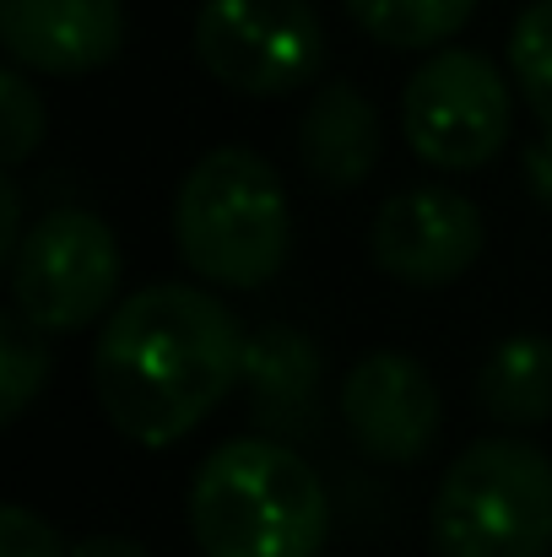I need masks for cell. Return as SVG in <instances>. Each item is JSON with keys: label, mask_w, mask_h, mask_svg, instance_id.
Returning a JSON list of instances; mask_svg holds the SVG:
<instances>
[{"label": "cell", "mask_w": 552, "mask_h": 557, "mask_svg": "<svg viewBox=\"0 0 552 557\" xmlns=\"http://www.w3.org/2000/svg\"><path fill=\"white\" fill-rule=\"evenodd\" d=\"M477 400L493 422L537 428L552 417V342L548 336H510L488 352L477 373Z\"/></svg>", "instance_id": "12"}, {"label": "cell", "mask_w": 552, "mask_h": 557, "mask_svg": "<svg viewBox=\"0 0 552 557\" xmlns=\"http://www.w3.org/2000/svg\"><path fill=\"white\" fill-rule=\"evenodd\" d=\"M510 71L531 103V114L552 131V0H537L515 16L510 33Z\"/></svg>", "instance_id": "16"}, {"label": "cell", "mask_w": 552, "mask_h": 557, "mask_svg": "<svg viewBox=\"0 0 552 557\" xmlns=\"http://www.w3.org/2000/svg\"><path fill=\"white\" fill-rule=\"evenodd\" d=\"M44 384H49L44 331H38L22 309H11V314L0 320V400H5V422H16V417L38 400Z\"/></svg>", "instance_id": "15"}, {"label": "cell", "mask_w": 552, "mask_h": 557, "mask_svg": "<svg viewBox=\"0 0 552 557\" xmlns=\"http://www.w3.org/2000/svg\"><path fill=\"white\" fill-rule=\"evenodd\" d=\"M244 325L206 287L131 293L93 347V389L103 417L147 449L195 433L244 379Z\"/></svg>", "instance_id": "1"}, {"label": "cell", "mask_w": 552, "mask_h": 557, "mask_svg": "<svg viewBox=\"0 0 552 557\" xmlns=\"http://www.w3.org/2000/svg\"><path fill=\"white\" fill-rule=\"evenodd\" d=\"M0 557H71V547L60 542V531L33 515L27 504H5L0 509Z\"/></svg>", "instance_id": "18"}, {"label": "cell", "mask_w": 552, "mask_h": 557, "mask_svg": "<svg viewBox=\"0 0 552 557\" xmlns=\"http://www.w3.org/2000/svg\"><path fill=\"white\" fill-rule=\"evenodd\" d=\"M16 244H22V189L16 180H5L0 185V260H11Z\"/></svg>", "instance_id": "19"}, {"label": "cell", "mask_w": 552, "mask_h": 557, "mask_svg": "<svg viewBox=\"0 0 552 557\" xmlns=\"http://www.w3.org/2000/svg\"><path fill=\"white\" fill-rule=\"evenodd\" d=\"M200 65L249 98H287L326 65V27L309 0H200Z\"/></svg>", "instance_id": "7"}, {"label": "cell", "mask_w": 552, "mask_h": 557, "mask_svg": "<svg viewBox=\"0 0 552 557\" xmlns=\"http://www.w3.org/2000/svg\"><path fill=\"white\" fill-rule=\"evenodd\" d=\"M244 384L255 389V406L266 411H309V395L320 384V352L309 336H298L293 325H271L260 336H249L244 347Z\"/></svg>", "instance_id": "13"}, {"label": "cell", "mask_w": 552, "mask_h": 557, "mask_svg": "<svg viewBox=\"0 0 552 557\" xmlns=\"http://www.w3.org/2000/svg\"><path fill=\"white\" fill-rule=\"evenodd\" d=\"M184 265L211 287H266L293 249V206L277 169L249 147H211L174 195Z\"/></svg>", "instance_id": "3"}, {"label": "cell", "mask_w": 552, "mask_h": 557, "mask_svg": "<svg viewBox=\"0 0 552 557\" xmlns=\"http://www.w3.org/2000/svg\"><path fill=\"white\" fill-rule=\"evenodd\" d=\"M0 44L38 76H93L125 49V0H0Z\"/></svg>", "instance_id": "10"}, {"label": "cell", "mask_w": 552, "mask_h": 557, "mask_svg": "<svg viewBox=\"0 0 552 557\" xmlns=\"http://www.w3.org/2000/svg\"><path fill=\"white\" fill-rule=\"evenodd\" d=\"M298 158L304 169L331 189L364 185L379 163V109L353 82H326L298 125Z\"/></svg>", "instance_id": "11"}, {"label": "cell", "mask_w": 552, "mask_h": 557, "mask_svg": "<svg viewBox=\"0 0 552 557\" xmlns=\"http://www.w3.org/2000/svg\"><path fill=\"white\" fill-rule=\"evenodd\" d=\"M515 98L504 71L477 49H439L406 76L401 131L406 147L450 174H471L493 163L510 141Z\"/></svg>", "instance_id": "6"}, {"label": "cell", "mask_w": 552, "mask_h": 557, "mask_svg": "<svg viewBox=\"0 0 552 557\" xmlns=\"http://www.w3.org/2000/svg\"><path fill=\"white\" fill-rule=\"evenodd\" d=\"M11 265V304L44 331V336H76L87 331L120 293V238L114 227L87 206H54L44 211Z\"/></svg>", "instance_id": "5"}, {"label": "cell", "mask_w": 552, "mask_h": 557, "mask_svg": "<svg viewBox=\"0 0 552 557\" xmlns=\"http://www.w3.org/2000/svg\"><path fill=\"white\" fill-rule=\"evenodd\" d=\"M189 531L206 557H320L331 498L298 449L249 433L200 460L189 482Z\"/></svg>", "instance_id": "2"}, {"label": "cell", "mask_w": 552, "mask_h": 557, "mask_svg": "<svg viewBox=\"0 0 552 557\" xmlns=\"http://www.w3.org/2000/svg\"><path fill=\"white\" fill-rule=\"evenodd\" d=\"M71 557H152L142 542H131V536H87V542H76Z\"/></svg>", "instance_id": "20"}, {"label": "cell", "mask_w": 552, "mask_h": 557, "mask_svg": "<svg viewBox=\"0 0 552 557\" xmlns=\"http://www.w3.org/2000/svg\"><path fill=\"white\" fill-rule=\"evenodd\" d=\"M342 5L368 38L390 49H433L455 38L477 11V0H342Z\"/></svg>", "instance_id": "14"}, {"label": "cell", "mask_w": 552, "mask_h": 557, "mask_svg": "<svg viewBox=\"0 0 552 557\" xmlns=\"http://www.w3.org/2000/svg\"><path fill=\"white\" fill-rule=\"evenodd\" d=\"M428 542L433 557H548L552 460L526 438H477L433 493Z\"/></svg>", "instance_id": "4"}, {"label": "cell", "mask_w": 552, "mask_h": 557, "mask_svg": "<svg viewBox=\"0 0 552 557\" xmlns=\"http://www.w3.org/2000/svg\"><path fill=\"white\" fill-rule=\"evenodd\" d=\"M342 422L379 466H417L439 438V384L406 352H368L347 369Z\"/></svg>", "instance_id": "9"}, {"label": "cell", "mask_w": 552, "mask_h": 557, "mask_svg": "<svg viewBox=\"0 0 552 557\" xmlns=\"http://www.w3.org/2000/svg\"><path fill=\"white\" fill-rule=\"evenodd\" d=\"M0 103H5V169H22L38 141H44V98L38 87L27 82V65H11L0 71Z\"/></svg>", "instance_id": "17"}, {"label": "cell", "mask_w": 552, "mask_h": 557, "mask_svg": "<svg viewBox=\"0 0 552 557\" xmlns=\"http://www.w3.org/2000/svg\"><path fill=\"white\" fill-rule=\"evenodd\" d=\"M368 255L406 287H450L482 255V211L455 189H401L373 211Z\"/></svg>", "instance_id": "8"}]
</instances>
